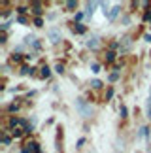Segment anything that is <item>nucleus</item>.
I'll return each instance as SVG.
<instances>
[{"label": "nucleus", "mask_w": 151, "mask_h": 153, "mask_svg": "<svg viewBox=\"0 0 151 153\" xmlns=\"http://www.w3.org/2000/svg\"><path fill=\"white\" fill-rule=\"evenodd\" d=\"M76 106H78V111H79V114L83 115V117H89V115H91V111H93V110H91V106L87 104L83 98H79V100L76 102Z\"/></svg>", "instance_id": "nucleus-1"}, {"label": "nucleus", "mask_w": 151, "mask_h": 153, "mask_svg": "<svg viewBox=\"0 0 151 153\" xmlns=\"http://www.w3.org/2000/svg\"><path fill=\"white\" fill-rule=\"evenodd\" d=\"M47 36H49V40H51L53 44H57V42L61 40V32L57 30V28H51V30H47Z\"/></svg>", "instance_id": "nucleus-2"}, {"label": "nucleus", "mask_w": 151, "mask_h": 153, "mask_svg": "<svg viewBox=\"0 0 151 153\" xmlns=\"http://www.w3.org/2000/svg\"><path fill=\"white\" fill-rule=\"evenodd\" d=\"M119 11H121V6H113V8H110V11H108V15H106V17H108L110 21H113L115 17L119 15Z\"/></svg>", "instance_id": "nucleus-3"}, {"label": "nucleus", "mask_w": 151, "mask_h": 153, "mask_svg": "<svg viewBox=\"0 0 151 153\" xmlns=\"http://www.w3.org/2000/svg\"><path fill=\"white\" fill-rule=\"evenodd\" d=\"M96 6H98V2H87V11H85V15H87V17H93Z\"/></svg>", "instance_id": "nucleus-4"}, {"label": "nucleus", "mask_w": 151, "mask_h": 153, "mask_svg": "<svg viewBox=\"0 0 151 153\" xmlns=\"http://www.w3.org/2000/svg\"><path fill=\"white\" fill-rule=\"evenodd\" d=\"M87 48H91V49H95V48H98V38H91L89 42H87Z\"/></svg>", "instance_id": "nucleus-5"}, {"label": "nucleus", "mask_w": 151, "mask_h": 153, "mask_svg": "<svg viewBox=\"0 0 151 153\" xmlns=\"http://www.w3.org/2000/svg\"><path fill=\"white\" fill-rule=\"evenodd\" d=\"M72 30H74L76 34H83V32H85V27H83V25H74Z\"/></svg>", "instance_id": "nucleus-6"}, {"label": "nucleus", "mask_w": 151, "mask_h": 153, "mask_svg": "<svg viewBox=\"0 0 151 153\" xmlns=\"http://www.w3.org/2000/svg\"><path fill=\"white\" fill-rule=\"evenodd\" d=\"M42 78H49V68L47 66H42V72H40Z\"/></svg>", "instance_id": "nucleus-7"}, {"label": "nucleus", "mask_w": 151, "mask_h": 153, "mask_svg": "<svg viewBox=\"0 0 151 153\" xmlns=\"http://www.w3.org/2000/svg\"><path fill=\"white\" fill-rule=\"evenodd\" d=\"M91 85L95 87V89H98V87H102V81H98V79H93V81H91Z\"/></svg>", "instance_id": "nucleus-8"}, {"label": "nucleus", "mask_w": 151, "mask_h": 153, "mask_svg": "<svg viewBox=\"0 0 151 153\" xmlns=\"http://www.w3.org/2000/svg\"><path fill=\"white\" fill-rule=\"evenodd\" d=\"M113 59H115V53H113V51H110V53H108V62H112Z\"/></svg>", "instance_id": "nucleus-9"}, {"label": "nucleus", "mask_w": 151, "mask_h": 153, "mask_svg": "<svg viewBox=\"0 0 151 153\" xmlns=\"http://www.w3.org/2000/svg\"><path fill=\"white\" fill-rule=\"evenodd\" d=\"M78 6V2H74V0H70V2H66V8H76Z\"/></svg>", "instance_id": "nucleus-10"}, {"label": "nucleus", "mask_w": 151, "mask_h": 153, "mask_svg": "<svg viewBox=\"0 0 151 153\" xmlns=\"http://www.w3.org/2000/svg\"><path fill=\"white\" fill-rule=\"evenodd\" d=\"M34 11H36V13L40 15V13H42V8H40V4H34Z\"/></svg>", "instance_id": "nucleus-11"}, {"label": "nucleus", "mask_w": 151, "mask_h": 153, "mask_svg": "<svg viewBox=\"0 0 151 153\" xmlns=\"http://www.w3.org/2000/svg\"><path fill=\"white\" fill-rule=\"evenodd\" d=\"M2 142H4L6 146H8V144H10V136H8V134H4V136H2Z\"/></svg>", "instance_id": "nucleus-12"}, {"label": "nucleus", "mask_w": 151, "mask_h": 153, "mask_svg": "<svg viewBox=\"0 0 151 153\" xmlns=\"http://www.w3.org/2000/svg\"><path fill=\"white\" fill-rule=\"evenodd\" d=\"M117 78H119V74H117V72H113L112 76H110V79H112V81H115V79H117Z\"/></svg>", "instance_id": "nucleus-13"}, {"label": "nucleus", "mask_w": 151, "mask_h": 153, "mask_svg": "<svg viewBox=\"0 0 151 153\" xmlns=\"http://www.w3.org/2000/svg\"><path fill=\"white\" fill-rule=\"evenodd\" d=\"M121 115L127 117V108H125V106H121Z\"/></svg>", "instance_id": "nucleus-14"}, {"label": "nucleus", "mask_w": 151, "mask_h": 153, "mask_svg": "<svg viewBox=\"0 0 151 153\" xmlns=\"http://www.w3.org/2000/svg\"><path fill=\"white\" fill-rule=\"evenodd\" d=\"M93 72H100V66H98V64H93Z\"/></svg>", "instance_id": "nucleus-15"}, {"label": "nucleus", "mask_w": 151, "mask_h": 153, "mask_svg": "<svg viewBox=\"0 0 151 153\" xmlns=\"http://www.w3.org/2000/svg\"><path fill=\"white\" fill-rule=\"evenodd\" d=\"M146 21H151V11H147V13H146Z\"/></svg>", "instance_id": "nucleus-16"}, {"label": "nucleus", "mask_w": 151, "mask_h": 153, "mask_svg": "<svg viewBox=\"0 0 151 153\" xmlns=\"http://www.w3.org/2000/svg\"><path fill=\"white\" fill-rule=\"evenodd\" d=\"M146 40H147V42H151V34H146Z\"/></svg>", "instance_id": "nucleus-17"}, {"label": "nucleus", "mask_w": 151, "mask_h": 153, "mask_svg": "<svg viewBox=\"0 0 151 153\" xmlns=\"http://www.w3.org/2000/svg\"><path fill=\"white\" fill-rule=\"evenodd\" d=\"M23 153H30V149H27V148H25V149H23Z\"/></svg>", "instance_id": "nucleus-18"}]
</instances>
